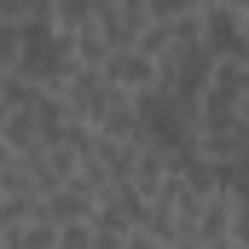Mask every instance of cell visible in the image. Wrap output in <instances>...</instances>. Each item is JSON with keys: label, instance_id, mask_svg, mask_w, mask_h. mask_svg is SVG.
<instances>
[{"label": "cell", "instance_id": "obj_1", "mask_svg": "<svg viewBox=\"0 0 249 249\" xmlns=\"http://www.w3.org/2000/svg\"><path fill=\"white\" fill-rule=\"evenodd\" d=\"M64 70H70V35L53 29L47 18L18 23V58H12V75H23V81H35V87H58Z\"/></svg>", "mask_w": 249, "mask_h": 249}, {"label": "cell", "instance_id": "obj_2", "mask_svg": "<svg viewBox=\"0 0 249 249\" xmlns=\"http://www.w3.org/2000/svg\"><path fill=\"white\" fill-rule=\"evenodd\" d=\"M197 41L209 58H249V18L232 0H203L197 6Z\"/></svg>", "mask_w": 249, "mask_h": 249}, {"label": "cell", "instance_id": "obj_3", "mask_svg": "<svg viewBox=\"0 0 249 249\" xmlns=\"http://www.w3.org/2000/svg\"><path fill=\"white\" fill-rule=\"evenodd\" d=\"M99 75H105L110 87H122V93H145V87L157 81V58L127 41V47H110V53L99 58Z\"/></svg>", "mask_w": 249, "mask_h": 249}, {"label": "cell", "instance_id": "obj_4", "mask_svg": "<svg viewBox=\"0 0 249 249\" xmlns=\"http://www.w3.org/2000/svg\"><path fill=\"white\" fill-rule=\"evenodd\" d=\"M47 23L53 29H81V23H93V0H47Z\"/></svg>", "mask_w": 249, "mask_h": 249}]
</instances>
